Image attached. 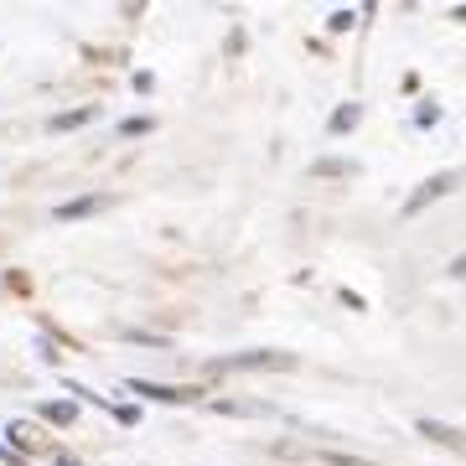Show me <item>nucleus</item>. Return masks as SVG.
<instances>
[{
	"label": "nucleus",
	"mask_w": 466,
	"mask_h": 466,
	"mask_svg": "<svg viewBox=\"0 0 466 466\" xmlns=\"http://www.w3.org/2000/svg\"><path fill=\"white\" fill-rule=\"evenodd\" d=\"M352 26H358V11H348V5H342V11H332V16H327V32H352Z\"/></svg>",
	"instance_id": "obj_13"
},
{
	"label": "nucleus",
	"mask_w": 466,
	"mask_h": 466,
	"mask_svg": "<svg viewBox=\"0 0 466 466\" xmlns=\"http://www.w3.org/2000/svg\"><path fill=\"white\" fill-rule=\"evenodd\" d=\"M109 208V198L104 192H88V198H73V202H57V223H84V218L104 213Z\"/></svg>",
	"instance_id": "obj_4"
},
{
	"label": "nucleus",
	"mask_w": 466,
	"mask_h": 466,
	"mask_svg": "<svg viewBox=\"0 0 466 466\" xmlns=\"http://www.w3.org/2000/svg\"><path fill=\"white\" fill-rule=\"evenodd\" d=\"M0 461H5V466H32V456H21L16 446H5V441H0Z\"/></svg>",
	"instance_id": "obj_17"
},
{
	"label": "nucleus",
	"mask_w": 466,
	"mask_h": 466,
	"mask_svg": "<svg viewBox=\"0 0 466 466\" xmlns=\"http://www.w3.org/2000/svg\"><path fill=\"white\" fill-rule=\"evenodd\" d=\"M290 368H296L290 352L254 348V352H223V358L213 363V373H290Z\"/></svg>",
	"instance_id": "obj_1"
},
{
	"label": "nucleus",
	"mask_w": 466,
	"mask_h": 466,
	"mask_svg": "<svg viewBox=\"0 0 466 466\" xmlns=\"http://www.w3.org/2000/svg\"><path fill=\"white\" fill-rule=\"evenodd\" d=\"M99 119V104H78V109H63V115L47 119L52 135H67V130H84V125H94Z\"/></svg>",
	"instance_id": "obj_5"
},
{
	"label": "nucleus",
	"mask_w": 466,
	"mask_h": 466,
	"mask_svg": "<svg viewBox=\"0 0 466 466\" xmlns=\"http://www.w3.org/2000/svg\"><path fill=\"white\" fill-rule=\"evenodd\" d=\"M415 125H420V130H431V125H441V109H435V104L425 99V109L415 115Z\"/></svg>",
	"instance_id": "obj_18"
},
{
	"label": "nucleus",
	"mask_w": 466,
	"mask_h": 466,
	"mask_svg": "<svg viewBox=\"0 0 466 466\" xmlns=\"http://www.w3.org/2000/svg\"><path fill=\"white\" fill-rule=\"evenodd\" d=\"M156 130V119L150 115H130V119H119V135H125V140H130V135H150Z\"/></svg>",
	"instance_id": "obj_12"
},
{
	"label": "nucleus",
	"mask_w": 466,
	"mask_h": 466,
	"mask_svg": "<svg viewBox=\"0 0 466 466\" xmlns=\"http://www.w3.org/2000/svg\"><path fill=\"white\" fill-rule=\"evenodd\" d=\"M47 466H84L78 456H67V451H47Z\"/></svg>",
	"instance_id": "obj_19"
},
{
	"label": "nucleus",
	"mask_w": 466,
	"mask_h": 466,
	"mask_svg": "<svg viewBox=\"0 0 466 466\" xmlns=\"http://www.w3.org/2000/svg\"><path fill=\"white\" fill-rule=\"evenodd\" d=\"M218 415H275L269 404H244V400H213Z\"/></svg>",
	"instance_id": "obj_10"
},
{
	"label": "nucleus",
	"mask_w": 466,
	"mask_h": 466,
	"mask_svg": "<svg viewBox=\"0 0 466 466\" xmlns=\"http://www.w3.org/2000/svg\"><path fill=\"white\" fill-rule=\"evenodd\" d=\"M456 21H466V5H456Z\"/></svg>",
	"instance_id": "obj_21"
},
{
	"label": "nucleus",
	"mask_w": 466,
	"mask_h": 466,
	"mask_svg": "<svg viewBox=\"0 0 466 466\" xmlns=\"http://www.w3.org/2000/svg\"><path fill=\"white\" fill-rule=\"evenodd\" d=\"M109 415H115L125 431H130V425H140V410H135V404H109Z\"/></svg>",
	"instance_id": "obj_16"
},
{
	"label": "nucleus",
	"mask_w": 466,
	"mask_h": 466,
	"mask_svg": "<svg viewBox=\"0 0 466 466\" xmlns=\"http://www.w3.org/2000/svg\"><path fill=\"white\" fill-rule=\"evenodd\" d=\"M125 389L130 394H140V400H156V404H198L202 389L198 383H156V379H125Z\"/></svg>",
	"instance_id": "obj_3"
},
{
	"label": "nucleus",
	"mask_w": 466,
	"mask_h": 466,
	"mask_svg": "<svg viewBox=\"0 0 466 466\" xmlns=\"http://www.w3.org/2000/svg\"><path fill=\"white\" fill-rule=\"evenodd\" d=\"M311 177H358V161H342V156H327V161H311Z\"/></svg>",
	"instance_id": "obj_9"
},
{
	"label": "nucleus",
	"mask_w": 466,
	"mask_h": 466,
	"mask_svg": "<svg viewBox=\"0 0 466 466\" xmlns=\"http://www.w3.org/2000/svg\"><path fill=\"white\" fill-rule=\"evenodd\" d=\"M36 415L47 420V425H57V431H67L78 420V400H47V404H36Z\"/></svg>",
	"instance_id": "obj_7"
},
{
	"label": "nucleus",
	"mask_w": 466,
	"mask_h": 466,
	"mask_svg": "<svg viewBox=\"0 0 466 466\" xmlns=\"http://www.w3.org/2000/svg\"><path fill=\"white\" fill-rule=\"evenodd\" d=\"M451 280H466V254H456V259H451Z\"/></svg>",
	"instance_id": "obj_20"
},
{
	"label": "nucleus",
	"mask_w": 466,
	"mask_h": 466,
	"mask_svg": "<svg viewBox=\"0 0 466 466\" xmlns=\"http://www.w3.org/2000/svg\"><path fill=\"white\" fill-rule=\"evenodd\" d=\"M125 342H140V348H167V337H156V332H140V327H125Z\"/></svg>",
	"instance_id": "obj_15"
},
{
	"label": "nucleus",
	"mask_w": 466,
	"mask_h": 466,
	"mask_svg": "<svg viewBox=\"0 0 466 466\" xmlns=\"http://www.w3.org/2000/svg\"><path fill=\"white\" fill-rule=\"evenodd\" d=\"M358 119H363V104H342V109H332V119H327V130H332V135H348L352 130V125H358Z\"/></svg>",
	"instance_id": "obj_8"
},
{
	"label": "nucleus",
	"mask_w": 466,
	"mask_h": 466,
	"mask_svg": "<svg viewBox=\"0 0 466 466\" xmlns=\"http://www.w3.org/2000/svg\"><path fill=\"white\" fill-rule=\"evenodd\" d=\"M5 446H16L26 456V451H47V441H42V431H36L32 420H11L5 425Z\"/></svg>",
	"instance_id": "obj_6"
},
{
	"label": "nucleus",
	"mask_w": 466,
	"mask_h": 466,
	"mask_svg": "<svg viewBox=\"0 0 466 466\" xmlns=\"http://www.w3.org/2000/svg\"><path fill=\"white\" fill-rule=\"evenodd\" d=\"M461 182H466V171H456V167H451V171H435L431 182H420V192H410V198H404V218H420L431 202L451 198Z\"/></svg>",
	"instance_id": "obj_2"
},
{
	"label": "nucleus",
	"mask_w": 466,
	"mask_h": 466,
	"mask_svg": "<svg viewBox=\"0 0 466 466\" xmlns=\"http://www.w3.org/2000/svg\"><path fill=\"white\" fill-rule=\"evenodd\" d=\"M420 435H431L441 446H461V435L451 431V425H441V420H420Z\"/></svg>",
	"instance_id": "obj_11"
},
{
	"label": "nucleus",
	"mask_w": 466,
	"mask_h": 466,
	"mask_svg": "<svg viewBox=\"0 0 466 466\" xmlns=\"http://www.w3.org/2000/svg\"><path fill=\"white\" fill-rule=\"evenodd\" d=\"M321 461L327 466H379V461H368V456H348V451H321Z\"/></svg>",
	"instance_id": "obj_14"
}]
</instances>
